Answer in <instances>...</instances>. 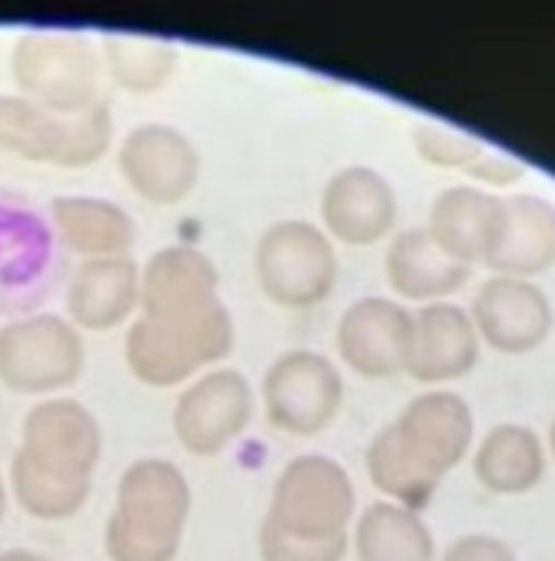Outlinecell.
I'll list each match as a JSON object with an SVG mask.
<instances>
[{"label":"cell","instance_id":"obj_1","mask_svg":"<svg viewBox=\"0 0 555 561\" xmlns=\"http://www.w3.org/2000/svg\"><path fill=\"white\" fill-rule=\"evenodd\" d=\"M235 346V321L222 299L171 318H138L126 334L128 373L151 389L193 382V376Z\"/></svg>","mask_w":555,"mask_h":561},{"label":"cell","instance_id":"obj_2","mask_svg":"<svg viewBox=\"0 0 555 561\" xmlns=\"http://www.w3.org/2000/svg\"><path fill=\"white\" fill-rule=\"evenodd\" d=\"M186 514L190 484L171 459L145 456L132 462L110 523L116 561H171Z\"/></svg>","mask_w":555,"mask_h":561},{"label":"cell","instance_id":"obj_3","mask_svg":"<svg viewBox=\"0 0 555 561\" xmlns=\"http://www.w3.org/2000/svg\"><path fill=\"white\" fill-rule=\"evenodd\" d=\"M13 81L48 113L78 116L100 106V55L81 33H26L10 55Z\"/></svg>","mask_w":555,"mask_h":561},{"label":"cell","instance_id":"obj_4","mask_svg":"<svg viewBox=\"0 0 555 561\" xmlns=\"http://www.w3.org/2000/svg\"><path fill=\"white\" fill-rule=\"evenodd\" d=\"M254 273L273 305L290 311L315 308L338 286L335 241L312 221H276L257 241Z\"/></svg>","mask_w":555,"mask_h":561},{"label":"cell","instance_id":"obj_5","mask_svg":"<svg viewBox=\"0 0 555 561\" xmlns=\"http://www.w3.org/2000/svg\"><path fill=\"white\" fill-rule=\"evenodd\" d=\"M110 141L113 116L106 103L78 116H58L26 96L0 93V151L7 154L58 168H87L106 154Z\"/></svg>","mask_w":555,"mask_h":561},{"label":"cell","instance_id":"obj_6","mask_svg":"<svg viewBox=\"0 0 555 561\" xmlns=\"http://www.w3.org/2000/svg\"><path fill=\"white\" fill-rule=\"evenodd\" d=\"M84 337L61 314H30L0 328V386L20 394L68 389L84 373Z\"/></svg>","mask_w":555,"mask_h":561},{"label":"cell","instance_id":"obj_7","mask_svg":"<svg viewBox=\"0 0 555 561\" xmlns=\"http://www.w3.org/2000/svg\"><path fill=\"white\" fill-rule=\"evenodd\" d=\"M263 414L276 431L290 436H315L341 411V369L315 350H290L276 356L260 382Z\"/></svg>","mask_w":555,"mask_h":561},{"label":"cell","instance_id":"obj_8","mask_svg":"<svg viewBox=\"0 0 555 561\" xmlns=\"http://www.w3.org/2000/svg\"><path fill=\"white\" fill-rule=\"evenodd\" d=\"M353 481L338 459L305 453L276 478L267 523L293 536L335 539L343 536V526L353 514Z\"/></svg>","mask_w":555,"mask_h":561},{"label":"cell","instance_id":"obj_9","mask_svg":"<svg viewBox=\"0 0 555 561\" xmlns=\"http://www.w3.org/2000/svg\"><path fill=\"white\" fill-rule=\"evenodd\" d=\"M100 453L103 433L84 404L71 398H48L26 414L13 459L43 476L90 484Z\"/></svg>","mask_w":555,"mask_h":561},{"label":"cell","instance_id":"obj_10","mask_svg":"<svg viewBox=\"0 0 555 561\" xmlns=\"http://www.w3.org/2000/svg\"><path fill=\"white\" fill-rule=\"evenodd\" d=\"M254 391L238 369L218 366L196 376L173 404V433L193 456H215L248 431Z\"/></svg>","mask_w":555,"mask_h":561},{"label":"cell","instance_id":"obj_11","mask_svg":"<svg viewBox=\"0 0 555 561\" xmlns=\"http://www.w3.org/2000/svg\"><path fill=\"white\" fill-rule=\"evenodd\" d=\"M120 171L126 183L151 206H180L200 183V148L186 131L145 123L120 145Z\"/></svg>","mask_w":555,"mask_h":561},{"label":"cell","instance_id":"obj_12","mask_svg":"<svg viewBox=\"0 0 555 561\" xmlns=\"http://www.w3.org/2000/svg\"><path fill=\"white\" fill-rule=\"evenodd\" d=\"M415 341V311L395 299L366 296L338 321V353L343 366L363 379H392L408 369Z\"/></svg>","mask_w":555,"mask_h":561},{"label":"cell","instance_id":"obj_13","mask_svg":"<svg viewBox=\"0 0 555 561\" xmlns=\"http://www.w3.org/2000/svg\"><path fill=\"white\" fill-rule=\"evenodd\" d=\"M469 318L478 341L508 356L536 350L553 334L555 324L550 296L533 279L517 276H488L475 293Z\"/></svg>","mask_w":555,"mask_h":561},{"label":"cell","instance_id":"obj_14","mask_svg":"<svg viewBox=\"0 0 555 561\" xmlns=\"http://www.w3.org/2000/svg\"><path fill=\"white\" fill-rule=\"evenodd\" d=\"M321 221L328 238L350 248H370L398 221L395 190L373 168H343L321 190Z\"/></svg>","mask_w":555,"mask_h":561},{"label":"cell","instance_id":"obj_15","mask_svg":"<svg viewBox=\"0 0 555 561\" xmlns=\"http://www.w3.org/2000/svg\"><path fill=\"white\" fill-rule=\"evenodd\" d=\"M482 341L469 311L456 302H430L415 311V341L408 376L421 386H443L469 376L478 363Z\"/></svg>","mask_w":555,"mask_h":561},{"label":"cell","instance_id":"obj_16","mask_svg":"<svg viewBox=\"0 0 555 561\" xmlns=\"http://www.w3.org/2000/svg\"><path fill=\"white\" fill-rule=\"evenodd\" d=\"M395 431L443 478L469 456L475 439V414L463 394L430 389L405 404V411L395 417Z\"/></svg>","mask_w":555,"mask_h":561},{"label":"cell","instance_id":"obj_17","mask_svg":"<svg viewBox=\"0 0 555 561\" xmlns=\"http://www.w3.org/2000/svg\"><path fill=\"white\" fill-rule=\"evenodd\" d=\"M505 225V199L478 186H446L430 203L428 234L443 254L475 266L491 257Z\"/></svg>","mask_w":555,"mask_h":561},{"label":"cell","instance_id":"obj_18","mask_svg":"<svg viewBox=\"0 0 555 561\" xmlns=\"http://www.w3.org/2000/svg\"><path fill=\"white\" fill-rule=\"evenodd\" d=\"M218 299V270L203 251L171 244L155 251L141 270V314L171 318Z\"/></svg>","mask_w":555,"mask_h":561},{"label":"cell","instance_id":"obj_19","mask_svg":"<svg viewBox=\"0 0 555 561\" xmlns=\"http://www.w3.org/2000/svg\"><path fill=\"white\" fill-rule=\"evenodd\" d=\"M472 266L440 251L428 228H405L385 251V279L408 302H443L469 283Z\"/></svg>","mask_w":555,"mask_h":561},{"label":"cell","instance_id":"obj_20","mask_svg":"<svg viewBox=\"0 0 555 561\" xmlns=\"http://www.w3.org/2000/svg\"><path fill=\"white\" fill-rule=\"evenodd\" d=\"M141 302V270L132 257L87 260L68 286V314L78 331H113Z\"/></svg>","mask_w":555,"mask_h":561},{"label":"cell","instance_id":"obj_21","mask_svg":"<svg viewBox=\"0 0 555 561\" xmlns=\"http://www.w3.org/2000/svg\"><path fill=\"white\" fill-rule=\"evenodd\" d=\"M495 276L530 279L555 266V203L517 193L505 199V225L491 257L485 260Z\"/></svg>","mask_w":555,"mask_h":561},{"label":"cell","instance_id":"obj_22","mask_svg":"<svg viewBox=\"0 0 555 561\" xmlns=\"http://www.w3.org/2000/svg\"><path fill=\"white\" fill-rule=\"evenodd\" d=\"M58 244L87 260L128 257L135 244V218L100 196H58L48 206Z\"/></svg>","mask_w":555,"mask_h":561},{"label":"cell","instance_id":"obj_23","mask_svg":"<svg viewBox=\"0 0 555 561\" xmlns=\"http://www.w3.org/2000/svg\"><path fill=\"white\" fill-rule=\"evenodd\" d=\"M472 469L495 494H523L546 476V446L523 424H498L475 446Z\"/></svg>","mask_w":555,"mask_h":561},{"label":"cell","instance_id":"obj_24","mask_svg":"<svg viewBox=\"0 0 555 561\" xmlns=\"http://www.w3.org/2000/svg\"><path fill=\"white\" fill-rule=\"evenodd\" d=\"M366 472L383 494L411 511L424 507L433 491L440 488V476L401 439L395 424H388L373 436L366 449Z\"/></svg>","mask_w":555,"mask_h":561},{"label":"cell","instance_id":"obj_25","mask_svg":"<svg viewBox=\"0 0 555 561\" xmlns=\"http://www.w3.org/2000/svg\"><path fill=\"white\" fill-rule=\"evenodd\" d=\"M356 549L363 561H430L433 539L418 511L401 504H373L356 526Z\"/></svg>","mask_w":555,"mask_h":561},{"label":"cell","instance_id":"obj_26","mask_svg":"<svg viewBox=\"0 0 555 561\" xmlns=\"http://www.w3.org/2000/svg\"><path fill=\"white\" fill-rule=\"evenodd\" d=\"M103 61L110 78L132 93H155L171 84L177 75V45L158 36L138 33H106L103 36Z\"/></svg>","mask_w":555,"mask_h":561},{"label":"cell","instance_id":"obj_27","mask_svg":"<svg viewBox=\"0 0 555 561\" xmlns=\"http://www.w3.org/2000/svg\"><path fill=\"white\" fill-rule=\"evenodd\" d=\"M411 145L421 161H428L433 168H446V171H469L478 161V154L488 148L475 135L450 129L443 123H418L411 129Z\"/></svg>","mask_w":555,"mask_h":561},{"label":"cell","instance_id":"obj_28","mask_svg":"<svg viewBox=\"0 0 555 561\" xmlns=\"http://www.w3.org/2000/svg\"><path fill=\"white\" fill-rule=\"evenodd\" d=\"M263 552L267 561H338L343 552V536L335 539H308L293 536L276 526H263Z\"/></svg>","mask_w":555,"mask_h":561},{"label":"cell","instance_id":"obj_29","mask_svg":"<svg viewBox=\"0 0 555 561\" xmlns=\"http://www.w3.org/2000/svg\"><path fill=\"white\" fill-rule=\"evenodd\" d=\"M466 173H469L472 180L488 183V186H513V183L526 173V168H523L520 161H513L511 154H505V151L485 148V151L478 154V161H475Z\"/></svg>","mask_w":555,"mask_h":561},{"label":"cell","instance_id":"obj_30","mask_svg":"<svg viewBox=\"0 0 555 561\" xmlns=\"http://www.w3.org/2000/svg\"><path fill=\"white\" fill-rule=\"evenodd\" d=\"M443 561H517L513 552L495 536H482V533H472V536H463L456 539Z\"/></svg>","mask_w":555,"mask_h":561},{"label":"cell","instance_id":"obj_31","mask_svg":"<svg viewBox=\"0 0 555 561\" xmlns=\"http://www.w3.org/2000/svg\"><path fill=\"white\" fill-rule=\"evenodd\" d=\"M550 449H553V456H555V421H553V427H550Z\"/></svg>","mask_w":555,"mask_h":561},{"label":"cell","instance_id":"obj_32","mask_svg":"<svg viewBox=\"0 0 555 561\" xmlns=\"http://www.w3.org/2000/svg\"><path fill=\"white\" fill-rule=\"evenodd\" d=\"M0 514H3V478H0Z\"/></svg>","mask_w":555,"mask_h":561}]
</instances>
